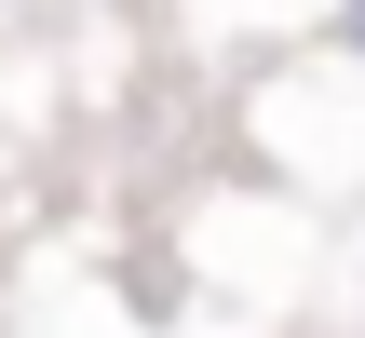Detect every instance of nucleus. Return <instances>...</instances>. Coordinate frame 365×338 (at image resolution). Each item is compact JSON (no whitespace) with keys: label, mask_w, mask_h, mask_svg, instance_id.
Wrapping results in <instances>:
<instances>
[{"label":"nucleus","mask_w":365,"mask_h":338,"mask_svg":"<svg viewBox=\"0 0 365 338\" xmlns=\"http://www.w3.org/2000/svg\"><path fill=\"white\" fill-rule=\"evenodd\" d=\"M339 41H352V54H365V0H339Z\"/></svg>","instance_id":"obj_1"}]
</instances>
